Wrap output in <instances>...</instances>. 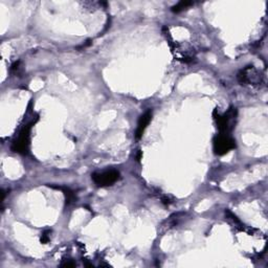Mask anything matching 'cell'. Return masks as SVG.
Wrapping results in <instances>:
<instances>
[{
	"instance_id": "obj_1",
	"label": "cell",
	"mask_w": 268,
	"mask_h": 268,
	"mask_svg": "<svg viewBox=\"0 0 268 268\" xmlns=\"http://www.w3.org/2000/svg\"><path fill=\"white\" fill-rule=\"evenodd\" d=\"M215 121L217 123V127H218L220 133L222 134H228L231 130L234 129L236 124V118H237V110L236 108H229L227 112H226L222 115H217L216 112H214Z\"/></svg>"
},
{
	"instance_id": "obj_2",
	"label": "cell",
	"mask_w": 268,
	"mask_h": 268,
	"mask_svg": "<svg viewBox=\"0 0 268 268\" xmlns=\"http://www.w3.org/2000/svg\"><path fill=\"white\" fill-rule=\"evenodd\" d=\"M35 122H32L31 124L26 125L22 130H21L20 134L18 135L17 140L14 141L12 144V150L17 153L25 154L27 153L28 148H30V139H31V129Z\"/></svg>"
},
{
	"instance_id": "obj_3",
	"label": "cell",
	"mask_w": 268,
	"mask_h": 268,
	"mask_svg": "<svg viewBox=\"0 0 268 268\" xmlns=\"http://www.w3.org/2000/svg\"><path fill=\"white\" fill-rule=\"evenodd\" d=\"M236 142L228 134L220 133L214 140V151L217 155H224L235 149Z\"/></svg>"
},
{
	"instance_id": "obj_4",
	"label": "cell",
	"mask_w": 268,
	"mask_h": 268,
	"mask_svg": "<svg viewBox=\"0 0 268 268\" xmlns=\"http://www.w3.org/2000/svg\"><path fill=\"white\" fill-rule=\"evenodd\" d=\"M120 179V173L117 170H107L92 174V180L98 186H112Z\"/></svg>"
},
{
	"instance_id": "obj_5",
	"label": "cell",
	"mask_w": 268,
	"mask_h": 268,
	"mask_svg": "<svg viewBox=\"0 0 268 268\" xmlns=\"http://www.w3.org/2000/svg\"><path fill=\"white\" fill-rule=\"evenodd\" d=\"M261 75L259 71L253 67V66H247L244 69H242L238 75V80L242 85L246 84H251V85H257L261 83Z\"/></svg>"
},
{
	"instance_id": "obj_6",
	"label": "cell",
	"mask_w": 268,
	"mask_h": 268,
	"mask_svg": "<svg viewBox=\"0 0 268 268\" xmlns=\"http://www.w3.org/2000/svg\"><path fill=\"white\" fill-rule=\"evenodd\" d=\"M152 120V111L148 110L147 112H144L142 117L139 120V124H137V128L135 131V137L136 140H140L141 137L143 136V133L144 131V129L147 128V126L149 125V123Z\"/></svg>"
},
{
	"instance_id": "obj_7",
	"label": "cell",
	"mask_w": 268,
	"mask_h": 268,
	"mask_svg": "<svg viewBox=\"0 0 268 268\" xmlns=\"http://www.w3.org/2000/svg\"><path fill=\"white\" fill-rule=\"evenodd\" d=\"M56 189L58 190H62L64 192V195H65V199H66V204L67 205H70L72 204V202H75L77 200V196L74 191H71L70 189H66V187H60V186H57Z\"/></svg>"
},
{
	"instance_id": "obj_8",
	"label": "cell",
	"mask_w": 268,
	"mask_h": 268,
	"mask_svg": "<svg viewBox=\"0 0 268 268\" xmlns=\"http://www.w3.org/2000/svg\"><path fill=\"white\" fill-rule=\"evenodd\" d=\"M193 5V2H189V1H182V2H179L177 3L176 5H174L173 8H172V12L174 13H179V12H182L184 10H186V8H189V6Z\"/></svg>"
},
{
	"instance_id": "obj_9",
	"label": "cell",
	"mask_w": 268,
	"mask_h": 268,
	"mask_svg": "<svg viewBox=\"0 0 268 268\" xmlns=\"http://www.w3.org/2000/svg\"><path fill=\"white\" fill-rule=\"evenodd\" d=\"M50 233H52V231H50V230H45L44 233L42 234V236H41V243L46 244L49 241V235H50Z\"/></svg>"
},
{
	"instance_id": "obj_10",
	"label": "cell",
	"mask_w": 268,
	"mask_h": 268,
	"mask_svg": "<svg viewBox=\"0 0 268 268\" xmlns=\"http://www.w3.org/2000/svg\"><path fill=\"white\" fill-rule=\"evenodd\" d=\"M62 267H75L76 266V263L75 262H72L71 260H68L66 261V262H64L61 264Z\"/></svg>"
}]
</instances>
